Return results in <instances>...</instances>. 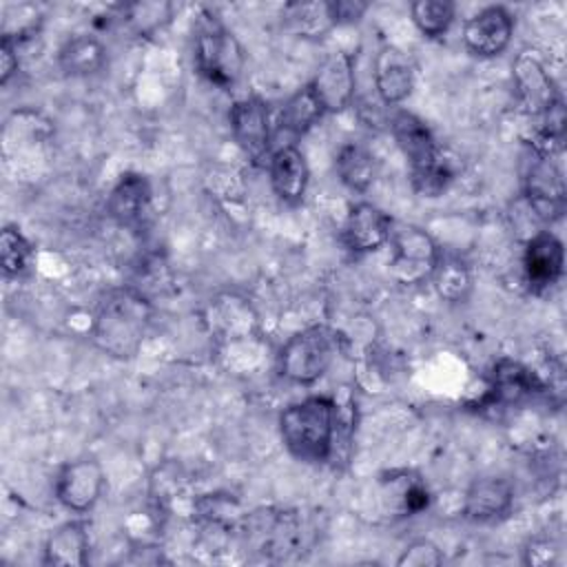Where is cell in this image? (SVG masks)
Wrapping results in <instances>:
<instances>
[{"label":"cell","mask_w":567,"mask_h":567,"mask_svg":"<svg viewBox=\"0 0 567 567\" xmlns=\"http://www.w3.org/2000/svg\"><path fill=\"white\" fill-rule=\"evenodd\" d=\"M153 321V306L135 288H113L97 303L91 339L115 359H131L140 350Z\"/></svg>","instance_id":"cell-1"},{"label":"cell","mask_w":567,"mask_h":567,"mask_svg":"<svg viewBox=\"0 0 567 567\" xmlns=\"http://www.w3.org/2000/svg\"><path fill=\"white\" fill-rule=\"evenodd\" d=\"M339 403L330 396L312 394L290 403L279 414V434L301 463H326L334 454Z\"/></svg>","instance_id":"cell-2"},{"label":"cell","mask_w":567,"mask_h":567,"mask_svg":"<svg viewBox=\"0 0 567 567\" xmlns=\"http://www.w3.org/2000/svg\"><path fill=\"white\" fill-rule=\"evenodd\" d=\"M195 66L202 78L219 89H230L239 82L246 55L230 29H226L210 11H204L195 29Z\"/></svg>","instance_id":"cell-3"},{"label":"cell","mask_w":567,"mask_h":567,"mask_svg":"<svg viewBox=\"0 0 567 567\" xmlns=\"http://www.w3.org/2000/svg\"><path fill=\"white\" fill-rule=\"evenodd\" d=\"M339 352V334L326 323L295 332L279 350V374L297 385L319 381Z\"/></svg>","instance_id":"cell-4"},{"label":"cell","mask_w":567,"mask_h":567,"mask_svg":"<svg viewBox=\"0 0 567 567\" xmlns=\"http://www.w3.org/2000/svg\"><path fill=\"white\" fill-rule=\"evenodd\" d=\"M523 197L527 208L545 224H554L565 215L567 188L554 155L534 148L527 151L523 164Z\"/></svg>","instance_id":"cell-5"},{"label":"cell","mask_w":567,"mask_h":567,"mask_svg":"<svg viewBox=\"0 0 567 567\" xmlns=\"http://www.w3.org/2000/svg\"><path fill=\"white\" fill-rule=\"evenodd\" d=\"M390 275L401 286H421L430 281L434 266L439 261L441 248L434 237L414 226L396 224L390 235Z\"/></svg>","instance_id":"cell-6"},{"label":"cell","mask_w":567,"mask_h":567,"mask_svg":"<svg viewBox=\"0 0 567 567\" xmlns=\"http://www.w3.org/2000/svg\"><path fill=\"white\" fill-rule=\"evenodd\" d=\"M547 390L545 381L520 361L498 359L489 372L487 392L478 401L481 408H512L520 405Z\"/></svg>","instance_id":"cell-7"},{"label":"cell","mask_w":567,"mask_h":567,"mask_svg":"<svg viewBox=\"0 0 567 567\" xmlns=\"http://www.w3.org/2000/svg\"><path fill=\"white\" fill-rule=\"evenodd\" d=\"M106 478L97 458L80 456L64 463L55 476V496L69 512H89L104 492Z\"/></svg>","instance_id":"cell-8"},{"label":"cell","mask_w":567,"mask_h":567,"mask_svg":"<svg viewBox=\"0 0 567 567\" xmlns=\"http://www.w3.org/2000/svg\"><path fill=\"white\" fill-rule=\"evenodd\" d=\"M512 71L516 97L529 117L538 120L556 102L563 100L551 75L547 73V69L543 66L540 58L534 51H520L512 64Z\"/></svg>","instance_id":"cell-9"},{"label":"cell","mask_w":567,"mask_h":567,"mask_svg":"<svg viewBox=\"0 0 567 567\" xmlns=\"http://www.w3.org/2000/svg\"><path fill=\"white\" fill-rule=\"evenodd\" d=\"M323 113H341L354 95V60L348 51H330L308 82Z\"/></svg>","instance_id":"cell-10"},{"label":"cell","mask_w":567,"mask_h":567,"mask_svg":"<svg viewBox=\"0 0 567 567\" xmlns=\"http://www.w3.org/2000/svg\"><path fill=\"white\" fill-rule=\"evenodd\" d=\"M565 272V248L551 230L534 233L523 250V275L529 292L545 295Z\"/></svg>","instance_id":"cell-11"},{"label":"cell","mask_w":567,"mask_h":567,"mask_svg":"<svg viewBox=\"0 0 567 567\" xmlns=\"http://www.w3.org/2000/svg\"><path fill=\"white\" fill-rule=\"evenodd\" d=\"M230 120V131L237 142V146L252 159V162H264L268 155L270 159V111L266 102L257 95H248L237 100L230 106L228 113Z\"/></svg>","instance_id":"cell-12"},{"label":"cell","mask_w":567,"mask_h":567,"mask_svg":"<svg viewBox=\"0 0 567 567\" xmlns=\"http://www.w3.org/2000/svg\"><path fill=\"white\" fill-rule=\"evenodd\" d=\"M514 35V16L503 4H489L463 24V44L478 58L501 55Z\"/></svg>","instance_id":"cell-13"},{"label":"cell","mask_w":567,"mask_h":567,"mask_svg":"<svg viewBox=\"0 0 567 567\" xmlns=\"http://www.w3.org/2000/svg\"><path fill=\"white\" fill-rule=\"evenodd\" d=\"M392 228H394V221L383 208L370 202H359L350 206L346 215L341 239L350 252L368 255L383 248L390 241Z\"/></svg>","instance_id":"cell-14"},{"label":"cell","mask_w":567,"mask_h":567,"mask_svg":"<svg viewBox=\"0 0 567 567\" xmlns=\"http://www.w3.org/2000/svg\"><path fill=\"white\" fill-rule=\"evenodd\" d=\"M372 73L377 95L385 106L401 104L414 91V64L410 55L394 44H385L379 49Z\"/></svg>","instance_id":"cell-15"},{"label":"cell","mask_w":567,"mask_h":567,"mask_svg":"<svg viewBox=\"0 0 567 567\" xmlns=\"http://www.w3.org/2000/svg\"><path fill=\"white\" fill-rule=\"evenodd\" d=\"M514 487L503 476L474 478L463 496V516L472 523H494L509 514Z\"/></svg>","instance_id":"cell-16"},{"label":"cell","mask_w":567,"mask_h":567,"mask_svg":"<svg viewBox=\"0 0 567 567\" xmlns=\"http://www.w3.org/2000/svg\"><path fill=\"white\" fill-rule=\"evenodd\" d=\"M390 131L394 135L396 146L410 164V171L423 168L441 157V148L436 144L430 126L410 111H394L390 117Z\"/></svg>","instance_id":"cell-17"},{"label":"cell","mask_w":567,"mask_h":567,"mask_svg":"<svg viewBox=\"0 0 567 567\" xmlns=\"http://www.w3.org/2000/svg\"><path fill=\"white\" fill-rule=\"evenodd\" d=\"M151 184L142 173H124L115 182L106 199V213L113 221L126 228H135L144 221L151 208Z\"/></svg>","instance_id":"cell-18"},{"label":"cell","mask_w":567,"mask_h":567,"mask_svg":"<svg viewBox=\"0 0 567 567\" xmlns=\"http://www.w3.org/2000/svg\"><path fill=\"white\" fill-rule=\"evenodd\" d=\"M268 175L270 186L281 202L297 204L303 199L310 179V168L303 153L297 146L286 144L277 148L268 159Z\"/></svg>","instance_id":"cell-19"},{"label":"cell","mask_w":567,"mask_h":567,"mask_svg":"<svg viewBox=\"0 0 567 567\" xmlns=\"http://www.w3.org/2000/svg\"><path fill=\"white\" fill-rule=\"evenodd\" d=\"M44 565L82 567L89 560V532L82 520H66L44 543Z\"/></svg>","instance_id":"cell-20"},{"label":"cell","mask_w":567,"mask_h":567,"mask_svg":"<svg viewBox=\"0 0 567 567\" xmlns=\"http://www.w3.org/2000/svg\"><path fill=\"white\" fill-rule=\"evenodd\" d=\"M284 24L299 38L317 40L337 27L330 0H308L290 2L284 7Z\"/></svg>","instance_id":"cell-21"},{"label":"cell","mask_w":567,"mask_h":567,"mask_svg":"<svg viewBox=\"0 0 567 567\" xmlns=\"http://www.w3.org/2000/svg\"><path fill=\"white\" fill-rule=\"evenodd\" d=\"M106 62L104 44L89 33H78L64 40L58 51V64L66 75L84 78L97 73Z\"/></svg>","instance_id":"cell-22"},{"label":"cell","mask_w":567,"mask_h":567,"mask_svg":"<svg viewBox=\"0 0 567 567\" xmlns=\"http://www.w3.org/2000/svg\"><path fill=\"white\" fill-rule=\"evenodd\" d=\"M334 168L339 179L357 193H363L372 186V182L377 179V157L361 144H343L337 151L334 157Z\"/></svg>","instance_id":"cell-23"},{"label":"cell","mask_w":567,"mask_h":567,"mask_svg":"<svg viewBox=\"0 0 567 567\" xmlns=\"http://www.w3.org/2000/svg\"><path fill=\"white\" fill-rule=\"evenodd\" d=\"M430 281L436 295L450 303H461L472 292V270L467 261L461 259L458 255H445L443 250L439 255V261L434 266Z\"/></svg>","instance_id":"cell-24"},{"label":"cell","mask_w":567,"mask_h":567,"mask_svg":"<svg viewBox=\"0 0 567 567\" xmlns=\"http://www.w3.org/2000/svg\"><path fill=\"white\" fill-rule=\"evenodd\" d=\"M321 115H326V113H323L319 100L315 97L312 89L308 84H303L281 106L279 124L284 131H288L292 135H303L308 128H312L317 124V120H321Z\"/></svg>","instance_id":"cell-25"},{"label":"cell","mask_w":567,"mask_h":567,"mask_svg":"<svg viewBox=\"0 0 567 567\" xmlns=\"http://www.w3.org/2000/svg\"><path fill=\"white\" fill-rule=\"evenodd\" d=\"M410 16L425 38H441L452 27L456 7L450 0H416L410 4Z\"/></svg>","instance_id":"cell-26"},{"label":"cell","mask_w":567,"mask_h":567,"mask_svg":"<svg viewBox=\"0 0 567 567\" xmlns=\"http://www.w3.org/2000/svg\"><path fill=\"white\" fill-rule=\"evenodd\" d=\"M33 259V248L29 239L16 228L4 226L0 235V266L4 277H20L29 270Z\"/></svg>","instance_id":"cell-27"},{"label":"cell","mask_w":567,"mask_h":567,"mask_svg":"<svg viewBox=\"0 0 567 567\" xmlns=\"http://www.w3.org/2000/svg\"><path fill=\"white\" fill-rule=\"evenodd\" d=\"M454 179V168L450 166V162L443 157L423 166V168H416V171H410V182H412V188L423 195V197H439L447 190V186L452 184Z\"/></svg>","instance_id":"cell-28"},{"label":"cell","mask_w":567,"mask_h":567,"mask_svg":"<svg viewBox=\"0 0 567 567\" xmlns=\"http://www.w3.org/2000/svg\"><path fill=\"white\" fill-rule=\"evenodd\" d=\"M122 18L135 33H148V31H155L157 27H162V22H166L171 18V4L168 2H135V4L124 7Z\"/></svg>","instance_id":"cell-29"},{"label":"cell","mask_w":567,"mask_h":567,"mask_svg":"<svg viewBox=\"0 0 567 567\" xmlns=\"http://www.w3.org/2000/svg\"><path fill=\"white\" fill-rule=\"evenodd\" d=\"M399 567H439L443 565V551L432 540H414L410 543L401 556L396 558Z\"/></svg>","instance_id":"cell-30"},{"label":"cell","mask_w":567,"mask_h":567,"mask_svg":"<svg viewBox=\"0 0 567 567\" xmlns=\"http://www.w3.org/2000/svg\"><path fill=\"white\" fill-rule=\"evenodd\" d=\"M558 554H560V549L554 540L534 538L523 549V563L529 567H545V565H554L558 560Z\"/></svg>","instance_id":"cell-31"},{"label":"cell","mask_w":567,"mask_h":567,"mask_svg":"<svg viewBox=\"0 0 567 567\" xmlns=\"http://www.w3.org/2000/svg\"><path fill=\"white\" fill-rule=\"evenodd\" d=\"M20 58H18V40L9 33H2L0 42V84H7L11 75L18 71Z\"/></svg>","instance_id":"cell-32"},{"label":"cell","mask_w":567,"mask_h":567,"mask_svg":"<svg viewBox=\"0 0 567 567\" xmlns=\"http://www.w3.org/2000/svg\"><path fill=\"white\" fill-rule=\"evenodd\" d=\"M330 4H332L337 24H352V22L361 20L363 13L370 9V4L361 2V0H330Z\"/></svg>","instance_id":"cell-33"}]
</instances>
